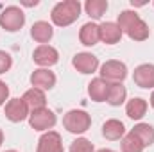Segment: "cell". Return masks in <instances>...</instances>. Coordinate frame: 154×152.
<instances>
[{
	"instance_id": "cell-17",
	"label": "cell",
	"mask_w": 154,
	"mask_h": 152,
	"mask_svg": "<svg viewBox=\"0 0 154 152\" xmlns=\"http://www.w3.org/2000/svg\"><path fill=\"white\" fill-rule=\"evenodd\" d=\"M31 36H32L34 41H38L41 45H47L54 36V29L48 22H36L31 27Z\"/></svg>"
},
{
	"instance_id": "cell-27",
	"label": "cell",
	"mask_w": 154,
	"mask_h": 152,
	"mask_svg": "<svg viewBox=\"0 0 154 152\" xmlns=\"http://www.w3.org/2000/svg\"><path fill=\"white\" fill-rule=\"evenodd\" d=\"M2 143H4V132H2V129H0V147H2Z\"/></svg>"
},
{
	"instance_id": "cell-6",
	"label": "cell",
	"mask_w": 154,
	"mask_h": 152,
	"mask_svg": "<svg viewBox=\"0 0 154 152\" xmlns=\"http://www.w3.org/2000/svg\"><path fill=\"white\" fill-rule=\"evenodd\" d=\"M125 77H127V66L122 61L111 59L100 66V79H104L106 82H111V84L122 82Z\"/></svg>"
},
{
	"instance_id": "cell-30",
	"label": "cell",
	"mask_w": 154,
	"mask_h": 152,
	"mask_svg": "<svg viewBox=\"0 0 154 152\" xmlns=\"http://www.w3.org/2000/svg\"><path fill=\"white\" fill-rule=\"evenodd\" d=\"M5 152H18V150H5Z\"/></svg>"
},
{
	"instance_id": "cell-12",
	"label": "cell",
	"mask_w": 154,
	"mask_h": 152,
	"mask_svg": "<svg viewBox=\"0 0 154 152\" xmlns=\"http://www.w3.org/2000/svg\"><path fill=\"white\" fill-rule=\"evenodd\" d=\"M36 152H63V140L61 134L56 131H47L38 141Z\"/></svg>"
},
{
	"instance_id": "cell-24",
	"label": "cell",
	"mask_w": 154,
	"mask_h": 152,
	"mask_svg": "<svg viewBox=\"0 0 154 152\" xmlns=\"http://www.w3.org/2000/svg\"><path fill=\"white\" fill-rule=\"evenodd\" d=\"M70 152H93V143L86 138H77L70 145Z\"/></svg>"
},
{
	"instance_id": "cell-21",
	"label": "cell",
	"mask_w": 154,
	"mask_h": 152,
	"mask_svg": "<svg viewBox=\"0 0 154 152\" xmlns=\"http://www.w3.org/2000/svg\"><path fill=\"white\" fill-rule=\"evenodd\" d=\"M125 97H127V90L122 82H115V84H109V91H108V104L109 106H122L125 102Z\"/></svg>"
},
{
	"instance_id": "cell-11",
	"label": "cell",
	"mask_w": 154,
	"mask_h": 152,
	"mask_svg": "<svg viewBox=\"0 0 154 152\" xmlns=\"http://www.w3.org/2000/svg\"><path fill=\"white\" fill-rule=\"evenodd\" d=\"M133 81H134L136 86H140L143 90L154 88V65L145 63V65L136 66L134 68V74H133Z\"/></svg>"
},
{
	"instance_id": "cell-26",
	"label": "cell",
	"mask_w": 154,
	"mask_h": 152,
	"mask_svg": "<svg viewBox=\"0 0 154 152\" xmlns=\"http://www.w3.org/2000/svg\"><path fill=\"white\" fill-rule=\"evenodd\" d=\"M7 99H9V86L4 81H0V106H4Z\"/></svg>"
},
{
	"instance_id": "cell-29",
	"label": "cell",
	"mask_w": 154,
	"mask_h": 152,
	"mask_svg": "<svg viewBox=\"0 0 154 152\" xmlns=\"http://www.w3.org/2000/svg\"><path fill=\"white\" fill-rule=\"evenodd\" d=\"M151 106L154 108V91H152V95H151Z\"/></svg>"
},
{
	"instance_id": "cell-20",
	"label": "cell",
	"mask_w": 154,
	"mask_h": 152,
	"mask_svg": "<svg viewBox=\"0 0 154 152\" xmlns=\"http://www.w3.org/2000/svg\"><path fill=\"white\" fill-rule=\"evenodd\" d=\"M131 132L142 141L143 147H151L154 143V127L149 125V123H136L131 129Z\"/></svg>"
},
{
	"instance_id": "cell-23",
	"label": "cell",
	"mask_w": 154,
	"mask_h": 152,
	"mask_svg": "<svg viewBox=\"0 0 154 152\" xmlns=\"http://www.w3.org/2000/svg\"><path fill=\"white\" fill-rule=\"evenodd\" d=\"M122 152H143V145H142V141L133 134V132H129V134H125L124 138H122Z\"/></svg>"
},
{
	"instance_id": "cell-9",
	"label": "cell",
	"mask_w": 154,
	"mask_h": 152,
	"mask_svg": "<svg viewBox=\"0 0 154 152\" xmlns=\"http://www.w3.org/2000/svg\"><path fill=\"white\" fill-rule=\"evenodd\" d=\"M32 59H34L36 65L43 66V68H48V66H54L59 61V54L50 45H39L38 48L32 52Z\"/></svg>"
},
{
	"instance_id": "cell-28",
	"label": "cell",
	"mask_w": 154,
	"mask_h": 152,
	"mask_svg": "<svg viewBox=\"0 0 154 152\" xmlns=\"http://www.w3.org/2000/svg\"><path fill=\"white\" fill-rule=\"evenodd\" d=\"M97 152H115V150H111V149H100V150H97Z\"/></svg>"
},
{
	"instance_id": "cell-2",
	"label": "cell",
	"mask_w": 154,
	"mask_h": 152,
	"mask_svg": "<svg viewBox=\"0 0 154 152\" xmlns=\"http://www.w3.org/2000/svg\"><path fill=\"white\" fill-rule=\"evenodd\" d=\"M81 16V2L79 0H65L57 2L50 13V20L57 27H68Z\"/></svg>"
},
{
	"instance_id": "cell-3",
	"label": "cell",
	"mask_w": 154,
	"mask_h": 152,
	"mask_svg": "<svg viewBox=\"0 0 154 152\" xmlns=\"http://www.w3.org/2000/svg\"><path fill=\"white\" fill-rule=\"evenodd\" d=\"M63 125L72 134H82L91 127V116L82 109H72L65 114Z\"/></svg>"
},
{
	"instance_id": "cell-16",
	"label": "cell",
	"mask_w": 154,
	"mask_h": 152,
	"mask_svg": "<svg viewBox=\"0 0 154 152\" xmlns=\"http://www.w3.org/2000/svg\"><path fill=\"white\" fill-rule=\"evenodd\" d=\"M79 41L84 47H93L100 41V34H99V25L93 22H88L81 27L79 31Z\"/></svg>"
},
{
	"instance_id": "cell-14",
	"label": "cell",
	"mask_w": 154,
	"mask_h": 152,
	"mask_svg": "<svg viewBox=\"0 0 154 152\" xmlns=\"http://www.w3.org/2000/svg\"><path fill=\"white\" fill-rule=\"evenodd\" d=\"M108 91H109V82H106L100 77L91 79L88 84V95L93 102H106L108 100Z\"/></svg>"
},
{
	"instance_id": "cell-8",
	"label": "cell",
	"mask_w": 154,
	"mask_h": 152,
	"mask_svg": "<svg viewBox=\"0 0 154 152\" xmlns=\"http://www.w3.org/2000/svg\"><path fill=\"white\" fill-rule=\"evenodd\" d=\"M4 113H5V118L9 122L18 123V122H23L25 118H29V108L25 106V102L22 99H11L5 102Z\"/></svg>"
},
{
	"instance_id": "cell-5",
	"label": "cell",
	"mask_w": 154,
	"mask_h": 152,
	"mask_svg": "<svg viewBox=\"0 0 154 152\" xmlns=\"http://www.w3.org/2000/svg\"><path fill=\"white\" fill-rule=\"evenodd\" d=\"M57 118H56V113L48 108H43V109H38V111H32L29 114V123L34 131H50L54 125H56Z\"/></svg>"
},
{
	"instance_id": "cell-1",
	"label": "cell",
	"mask_w": 154,
	"mask_h": 152,
	"mask_svg": "<svg viewBox=\"0 0 154 152\" xmlns=\"http://www.w3.org/2000/svg\"><path fill=\"white\" fill-rule=\"evenodd\" d=\"M116 25L120 27L122 34L125 32L133 41H145V39L149 38V34H151L149 25L134 11H122L118 14Z\"/></svg>"
},
{
	"instance_id": "cell-7",
	"label": "cell",
	"mask_w": 154,
	"mask_h": 152,
	"mask_svg": "<svg viewBox=\"0 0 154 152\" xmlns=\"http://www.w3.org/2000/svg\"><path fill=\"white\" fill-rule=\"evenodd\" d=\"M72 65H74V68H75L77 72H81L84 75H90V74L97 72V68H99V57L93 56V54H90V52H79V54L74 56Z\"/></svg>"
},
{
	"instance_id": "cell-4",
	"label": "cell",
	"mask_w": 154,
	"mask_h": 152,
	"mask_svg": "<svg viewBox=\"0 0 154 152\" xmlns=\"http://www.w3.org/2000/svg\"><path fill=\"white\" fill-rule=\"evenodd\" d=\"M25 23V14L20 7L9 5L0 13V27L7 32H16L23 27Z\"/></svg>"
},
{
	"instance_id": "cell-19",
	"label": "cell",
	"mask_w": 154,
	"mask_h": 152,
	"mask_svg": "<svg viewBox=\"0 0 154 152\" xmlns=\"http://www.w3.org/2000/svg\"><path fill=\"white\" fill-rule=\"evenodd\" d=\"M145 113H147V100H143L140 97H134L125 104V114L131 120H142Z\"/></svg>"
},
{
	"instance_id": "cell-22",
	"label": "cell",
	"mask_w": 154,
	"mask_h": 152,
	"mask_svg": "<svg viewBox=\"0 0 154 152\" xmlns=\"http://www.w3.org/2000/svg\"><path fill=\"white\" fill-rule=\"evenodd\" d=\"M84 11L91 20H100L104 13L108 11V2L106 0H86Z\"/></svg>"
},
{
	"instance_id": "cell-25",
	"label": "cell",
	"mask_w": 154,
	"mask_h": 152,
	"mask_svg": "<svg viewBox=\"0 0 154 152\" xmlns=\"http://www.w3.org/2000/svg\"><path fill=\"white\" fill-rule=\"evenodd\" d=\"M11 66H13V57H11V54H7L5 50H0V74L9 72Z\"/></svg>"
},
{
	"instance_id": "cell-18",
	"label": "cell",
	"mask_w": 154,
	"mask_h": 152,
	"mask_svg": "<svg viewBox=\"0 0 154 152\" xmlns=\"http://www.w3.org/2000/svg\"><path fill=\"white\" fill-rule=\"evenodd\" d=\"M102 134L106 140H111V141H116V140H122L125 136V127L120 120L116 118H111L108 120L104 125H102Z\"/></svg>"
},
{
	"instance_id": "cell-10",
	"label": "cell",
	"mask_w": 154,
	"mask_h": 152,
	"mask_svg": "<svg viewBox=\"0 0 154 152\" xmlns=\"http://www.w3.org/2000/svg\"><path fill=\"white\" fill-rule=\"evenodd\" d=\"M31 84L32 88H38L41 91H48L56 86V74L48 68H38L31 75Z\"/></svg>"
},
{
	"instance_id": "cell-13",
	"label": "cell",
	"mask_w": 154,
	"mask_h": 152,
	"mask_svg": "<svg viewBox=\"0 0 154 152\" xmlns=\"http://www.w3.org/2000/svg\"><path fill=\"white\" fill-rule=\"evenodd\" d=\"M22 100L25 102V106L29 108V111H38V109H43L47 108V97H45V91H41L38 88H31L23 93Z\"/></svg>"
},
{
	"instance_id": "cell-15",
	"label": "cell",
	"mask_w": 154,
	"mask_h": 152,
	"mask_svg": "<svg viewBox=\"0 0 154 152\" xmlns=\"http://www.w3.org/2000/svg\"><path fill=\"white\" fill-rule=\"evenodd\" d=\"M99 34H100V41H104L106 45H115L122 38V31L115 22H104L99 25Z\"/></svg>"
}]
</instances>
